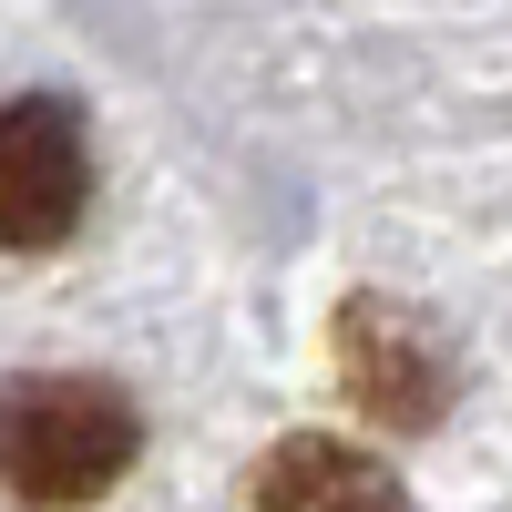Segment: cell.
Segmentation results:
<instances>
[{
  "label": "cell",
  "instance_id": "obj_3",
  "mask_svg": "<svg viewBox=\"0 0 512 512\" xmlns=\"http://www.w3.org/2000/svg\"><path fill=\"white\" fill-rule=\"evenodd\" d=\"M338 369H349L359 410L390 420V431H420V420H441V400H451L441 338L410 308H390V297H349V318H338Z\"/></svg>",
  "mask_w": 512,
  "mask_h": 512
},
{
  "label": "cell",
  "instance_id": "obj_1",
  "mask_svg": "<svg viewBox=\"0 0 512 512\" xmlns=\"http://www.w3.org/2000/svg\"><path fill=\"white\" fill-rule=\"evenodd\" d=\"M144 451V420L113 379H11L0 390V482L31 512L103 502Z\"/></svg>",
  "mask_w": 512,
  "mask_h": 512
},
{
  "label": "cell",
  "instance_id": "obj_4",
  "mask_svg": "<svg viewBox=\"0 0 512 512\" xmlns=\"http://www.w3.org/2000/svg\"><path fill=\"white\" fill-rule=\"evenodd\" d=\"M256 512H410L400 472L369 461L359 441H328V431H297L256 461Z\"/></svg>",
  "mask_w": 512,
  "mask_h": 512
},
{
  "label": "cell",
  "instance_id": "obj_2",
  "mask_svg": "<svg viewBox=\"0 0 512 512\" xmlns=\"http://www.w3.org/2000/svg\"><path fill=\"white\" fill-rule=\"evenodd\" d=\"M93 205V154L62 103H0V246L41 256Z\"/></svg>",
  "mask_w": 512,
  "mask_h": 512
}]
</instances>
